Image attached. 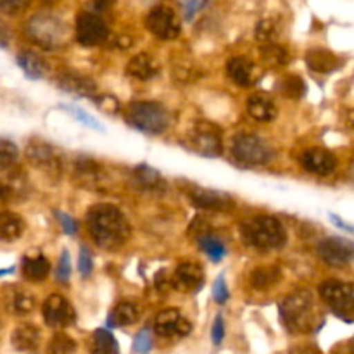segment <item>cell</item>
Returning <instances> with one entry per match:
<instances>
[{
	"instance_id": "obj_35",
	"label": "cell",
	"mask_w": 354,
	"mask_h": 354,
	"mask_svg": "<svg viewBox=\"0 0 354 354\" xmlns=\"http://www.w3.org/2000/svg\"><path fill=\"white\" fill-rule=\"evenodd\" d=\"M279 35L280 23L277 19H273V17H265V19L259 21L258 26H256V40H258L259 44H263V47H265V45L277 44Z\"/></svg>"
},
{
	"instance_id": "obj_36",
	"label": "cell",
	"mask_w": 354,
	"mask_h": 354,
	"mask_svg": "<svg viewBox=\"0 0 354 354\" xmlns=\"http://www.w3.org/2000/svg\"><path fill=\"white\" fill-rule=\"evenodd\" d=\"M261 57L272 68H280V66H286L289 61V54L283 47H280L279 44L265 45L261 47Z\"/></svg>"
},
{
	"instance_id": "obj_51",
	"label": "cell",
	"mask_w": 354,
	"mask_h": 354,
	"mask_svg": "<svg viewBox=\"0 0 354 354\" xmlns=\"http://www.w3.org/2000/svg\"><path fill=\"white\" fill-rule=\"evenodd\" d=\"M328 216H330V220L334 221L335 227H339V228H341V230H344V232H349V234H354V225L346 223V221L342 220V218H339L337 214H334V213H330V214H328Z\"/></svg>"
},
{
	"instance_id": "obj_7",
	"label": "cell",
	"mask_w": 354,
	"mask_h": 354,
	"mask_svg": "<svg viewBox=\"0 0 354 354\" xmlns=\"http://www.w3.org/2000/svg\"><path fill=\"white\" fill-rule=\"evenodd\" d=\"M318 292L341 320L354 322V283L327 280L322 283Z\"/></svg>"
},
{
	"instance_id": "obj_22",
	"label": "cell",
	"mask_w": 354,
	"mask_h": 354,
	"mask_svg": "<svg viewBox=\"0 0 354 354\" xmlns=\"http://www.w3.org/2000/svg\"><path fill=\"white\" fill-rule=\"evenodd\" d=\"M131 180H133L135 185H137L138 189L144 190V192L159 194L162 192V190H166V182L165 178H162L161 173L149 165L135 166L133 171H131Z\"/></svg>"
},
{
	"instance_id": "obj_32",
	"label": "cell",
	"mask_w": 354,
	"mask_h": 354,
	"mask_svg": "<svg viewBox=\"0 0 354 354\" xmlns=\"http://www.w3.org/2000/svg\"><path fill=\"white\" fill-rule=\"evenodd\" d=\"M6 303L7 308H9L14 315H28L31 313L35 308V296L28 292V290L14 287L12 290L7 292Z\"/></svg>"
},
{
	"instance_id": "obj_54",
	"label": "cell",
	"mask_w": 354,
	"mask_h": 354,
	"mask_svg": "<svg viewBox=\"0 0 354 354\" xmlns=\"http://www.w3.org/2000/svg\"><path fill=\"white\" fill-rule=\"evenodd\" d=\"M348 354H354V337L348 342Z\"/></svg>"
},
{
	"instance_id": "obj_40",
	"label": "cell",
	"mask_w": 354,
	"mask_h": 354,
	"mask_svg": "<svg viewBox=\"0 0 354 354\" xmlns=\"http://www.w3.org/2000/svg\"><path fill=\"white\" fill-rule=\"evenodd\" d=\"M93 104H95V106L99 107L104 114H111V116H116L121 109L120 102H118L116 97H113V95L95 97V99H93Z\"/></svg>"
},
{
	"instance_id": "obj_8",
	"label": "cell",
	"mask_w": 354,
	"mask_h": 354,
	"mask_svg": "<svg viewBox=\"0 0 354 354\" xmlns=\"http://www.w3.org/2000/svg\"><path fill=\"white\" fill-rule=\"evenodd\" d=\"M221 128L211 121H197L189 131V144L192 151H196L204 158H218L223 152V140H221Z\"/></svg>"
},
{
	"instance_id": "obj_5",
	"label": "cell",
	"mask_w": 354,
	"mask_h": 354,
	"mask_svg": "<svg viewBox=\"0 0 354 354\" xmlns=\"http://www.w3.org/2000/svg\"><path fill=\"white\" fill-rule=\"evenodd\" d=\"M124 121L142 133L161 135L169 127V113L162 104L138 100L128 104L124 109Z\"/></svg>"
},
{
	"instance_id": "obj_50",
	"label": "cell",
	"mask_w": 354,
	"mask_h": 354,
	"mask_svg": "<svg viewBox=\"0 0 354 354\" xmlns=\"http://www.w3.org/2000/svg\"><path fill=\"white\" fill-rule=\"evenodd\" d=\"M207 3L206 2H187L183 3V9H185V17L187 19H190V17L194 16V14L197 12L199 9H203V7H206Z\"/></svg>"
},
{
	"instance_id": "obj_27",
	"label": "cell",
	"mask_w": 354,
	"mask_h": 354,
	"mask_svg": "<svg viewBox=\"0 0 354 354\" xmlns=\"http://www.w3.org/2000/svg\"><path fill=\"white\" fill-rule=\"evenodd\" d=\"M21 272L28 282H44L50 273V263L45 256H24L23 263H21Z\"/></svg>"
},
{
	"instance_id": "obj_4",
	"label": "cell",
	"mask_w": 354,
	"mask_h": 354,
	"mask_svg": "<svg viewBox=\"0 0 354 354\" xmlns=\"http://www.w3.org/2000/svg\"><path fill=\"white\" fill-rule=\"evenodd\" d=\"M24 31L33 44L45 50H55L62 47L69 38V30L64 21L45 12L31 16L24 24Z\"/></svg>"
},
{
	"instance_id": "obj_9",
	"label": "cell",
	"mask_w": 354,
	"mask_h": 354,
	"mask_svg": "<svg viewBox=\"0 0 354 354\" xmlns=\"http://www.w3.org/2000/svg\"><path fill=\"white\" fill-rule=\"evenodd\" d=\"M26 158L31 166L40 169L48 178L59 180L62 173V159L61 154L54 145L40 138H31L26 145Z\"/></svg>"
},
{
	"instance_id": "obj_46",
	"label": "cell",
	"mask_w": 354,
	"mask_h": 354,
	"mask_svg": "<svg viewBox=\"0 0 354 354\" xmlns=\"http://www.w3.org/2000/svg\"><path fill=\"white\" fill-rule=\"evenodd\" d=\"M30 6L28 2H21V0H6V2H0V12L10 14V16H16L21 10H24Z\"/></svg>"
},
{
	"instance_id": "obj_34",
	"label": "cell",
	"mask_w": 354,
	"mask_h": 354,
	"mask_svg": "<svg viewBox=\"0 0 354 354\" xmlns=\"http://www.w3.org/2000/svg\"><path fill=\"white\" fill-rule=\"evenodd\" d=\"M279 92L287 99H303L306 95V83L297 75H286L279 83Z\"/></svg>"
},
{
	"instance_id": "obj_26",
	"label": "cell",
	"mask_w": 354,
	"mask_h": 354,
	"mask_svg": "<svg viewBox=\"0 0 354 354\" xmlns=\"http://www.w3.org/2000/svg\"><path fill=\"white\" fill-rule=\"evenodd\" d=\"M40 330H38V327H35L31 324L19 325V327L14 328L12 335H10V342H12L14 349L23 353L35 351L40 346Z\"/></svg>"
},
{
	"instance_id": "obj_39",
	"label": "cell",
	"mask_w": 354,
	"mask_h": 354,
	"mask_svg": "<svg viewBox=\"0 0 354 354\" xmlns=\"http://www.w3.org/2000/svg\"><path fill=\"white\" fill-rule=\"evenodd\" d=\"M19 158V149L14 142L0 137V169L10 168Z\"/></svg>"
},
{
	"instance_id": "obj_17",
	"label": "cell",
	"mask_w": 354,
	"mask_h": 354,
	"mask_svg": "<svg viewBox=\"0 0 354 354\" xmlns=\"http://www.w3.org/2000/svg\"><path fill=\"white\" fill-rule=\"evenodd\" d=\"M301 166L311 175L327 176L337 168V158L327 149H308L301 156Z\"/></svg>"
},
{
	"instance_id": "obj_37",
	"label": "cell",
	"mask_w": 354,
	"mask_h": 354,
	"mask_svg": "<svg viewBox=\"0 0 354 354\" xmlns=\"http://www.w3.org/2000/svg\"><path fill=\"white\" fill-rule=\"evenodd\" d=\"M76 342L68 334L57 332L47 346V354H75Z\"/></svg>"
},
{
	"instance_id": "obj_2",
	"label": "cell",
	"mask_w": 354,
	"mask_h": 354,
	"mask_svg": "<svg viewBox=\"0 0 354 354\" xmlns=\"http://www.w3.org/2000/svg\"><path fill=\"white\" fill-rule=\"evenodd\" d=\"M280 318L290 334H311L322 325L310 290H296L289 294L280 303Z\"/></svg>"
},
{
	"instance_id": "obj_53",
	"label": "cell",
	"mask_w": 354,
	"mask_h": 354,
	"mask_svg": "<svg viewBox=\"0 0 354 354\" xmlns=\"http://www.w3.org/2000/svg\"><path fill=\"white\" fill-rule=\"evenodd\" d=\"M10 194H12V189H10V187L7 185V183L0 182V201L7 199V197H9Z\"/></svg>"
},
{
	"instance_id": "obj_43",
	"label": "cell",
	"mask_w": 354,
	"mask_h": 354,
	"mask_svg": "<svg viewBox=\"0 0 354 354\" xmlns=\"http://www.w3.org/2000/svg\"><path fill=\"white\" fill-rule=\"evenodd\" d=\"M213 297L218 304H225L230 299V292H228L227 282H225V277L220 275L213 283Z\"/></svg>"
},
{
	"instance_id": "obj_49",
	"label": "cell",
	"mask_w": 354,
	"mask_h": 354,
	"mask_svg": "<svg viewBox=\"0 0 354 354\" xmlns=\"http://www.w3.org/2000/svg\"><path fill=\"white\" fill-rule=\"evenodd\" d=\"M156 287H158L159 290H166L168 287H171V277L166 275V272H158V275H156Z\"/></svg>"
},
{
	"instance_id": "obj_52",
	"label": "cell",
	"mask_w": 354,
	"mask_h": 354,
	"mask_svg": "<svg viewBox=\"0 0 354 354\" xmlns=\"http://www.w3.org/2000/svg\"><path fill=\"white\" fill-rule=\"evenodd\" d=\"M9 41H10V31L6 24L0 21V48H7L9 47Z\"/></svg>"
},
{
	"instance_id": "obj_30",
	"label": "cell",
	"mask_w": 354,
	"mask_h": 354,
	"mask_svg": "<svg viewBox=\"0 0 354 354\" xmlns=\"http://www.w3.org/2000/svg\"><path fill=\"white\" fill-rule=\"evenodd\" d=\"M140 317V308L135 303H120L107 317V327H130Z\"/></svg>"
},
{
	"instance_id": "obj_47",
	"label": "cell",
	"mask_w": 354,
	"mask_h": 354,
	"mask_svg": "<svg viewBox=\"0 0 354 354\" xmlns=\"http://www.w3.org/2000/svg\"><path fill=\"white\" fill-rule=\"evenodd\" d=\"M225 337V324H223V317L218 315L214 318V324H213V330H211V339H213V344L214 346H220L223 342Z\"/></svg>"
},
{
	"instance_id": "obj_1",
	"label": "cell",
	"mask_w": 354,
	"mask_h": 354,
	"mask_svg": "<svg viewBox=\"0 0 354 354\" xmlns=\"http://www.w3.org/2000/svg\"><path fill=\"white\" fill-rule=\"evenodd\" d=\"M86 230L104 251H118L130 239V223L123 211L113 204H95L86 213Z\"/></svg>"
},
{
	"instance_id": "obj_38",
	"label": "cell",
	"mask_w": 354,
	"mask_h": 354,
	"mask_svg": "<svg viewBox=\"0 0 354 354\" xmlns=\"http://www.w3.org/2000/svg\"><path fill=\"white\" fill-rule=\"evenodd\" d=\"M62 109L68 111L69 114H71L73 118H75L76 121H80L82 124H85V127L92 128V130H97V131H106V128H104V124L100 123L99 120H95V118L92 116V114L86 113L85 109H82V107L78 106H71V104H62Z\"/></svg>"
},
{
	"instance_id": "obj_3",
	"label": "cell",
	"mask_w": 354,
	"mask_h": 354,
	"mask_svg": "<svg viewBox=\"0 0 354 354\" xmlns=\"http://www.w3.org/2000/svg\"><path fill=\"white\" fill-rule=\"evenodd\" d=\"M244 242L259 251H277L287 242L286 228L275 216H256L241 225Z\"/></svg>"
},
{
	"instance_id": "obj_10",
	"label": "cell",
	"mask_w": 354,
	"mask_h": 354,
	"mask_svg": "<svg viewBox=\"0 0 354 354\" xmlns=\"http://www.w3.org/2000/svg\"><path fill=\"white\" fill-rule=\"evenodd\" d=\"M145 26L161 40H175L182 31V24H180L175 10L169 6H162V3L154 6L149 10L147 17H145Z\"/></svg>"
},
{
	"instance_id": "obj_23",
	"label": "cell",
	"mask_w": 354,
	"mask_h": 354,
	"mask_svg": "<svg viewBox=\"0 0 354 354\" xmlns=\"http://www.w3.org/2000/svg\"><path fill=\"white\" fill-rule=\"evenodd\" d=\"M248 111L256 121H261V123H268L277 118V104L266 93H252L248 99Z\"/></svg>"
},
{
	"instance_id": "obj_15",
	"label": "cell",
	"mask_w": 354,
	"mask_h": 354,
	"mask_svg": "<svg viewBox=\"0 0 354 354\" xmlns=\"http://www.w3.org/2000/svg\"><path fill=\"white\" fill-rule=\"evenodd\" d=\"M44 322L50 328H66L71 327L76 322V311L73 304L61 294H52L45 299L44 308Z\"/></svg>"
},
{
	"instance_id": "obj_11",
	"label": "cell",
	"mask_w": 354,
	"mask_h": 354,
	"mask_svg": "<svg viewBox=\"0 0 354 354\" xmlns=\"http://www.w3.org/2000/svg\"><path fill=\"white\" fill-rule=\"evenodd\" d=\"M187 197L196 207L204 211H218V213H228L235 209V199L227 192H220L214 189H204L199 185H187Z\"/></svg>"
},
{
	"instance_id": "obj_20",
	"label": "cell",
	"mask_w": 354,
	"mask_h": 354,
	"mask_svg": "<svg viewBox=\"0 0 354 354\" xmlns=\"http://www.w3.org/2000/svg\"><path fill=\"white\" fill-rule=\"evenodd\" d=\"M227 75L235 85L248 88L258 82L261 71L251 59L244 57V55H235L227 62Z\"/></svg>"
},
{
	"instance_id": "obj_13",
	"label": "cell",
	"mask_w": 354,
	"mask_h": 354,
	"mask_svg": "<svg viewBox=\"0 0 354 354\" xmlns=\"http://www.w3.org/2000/svg\"><path fill=\"white\" fill-rule=\"evenodd\" d=\"M318 256L332 268H344L354 261V242L344 237H327L318 244Z\"/></svg>"
},
{
	"instance_id": "obj_29",
	"label": "cell",
	"mask_w": 354,
	"mask_h": 354,
	"mask_svg": "<svg viewBox=\"0 0 354 354\" xmlns=\"http://www.w3.org/2000/svg\"><path fill=\"white\" fill-rule=\"evenodd\" d=\"M24 220L12 211L0 213V242H14L24 234Z\"/></svg>"
},
{
	"instance_id": "obj_12",
	"label": "cell",
	"mask_w": 354,
	"mask_h": 354,
	"mask_svg": "<svg viewBox=\"0 0 354 354\" xmlns=\"http://www.w3.org/2000/svg\"><path fill=\"white\" fill-rule=\"evenodd\" d=\"M75 180L80 187L93 192H102L109 185L106 169L88 156H80L75 161Z\"/></svg>"
},
{
	"instance_id": "obj_48",
	"label": "cell",
	"mask_w": 354,
	"mask_h": 354,
	"mask_svg": "<svg viewBox=\"0 0 354 354\" xmlns=\"http://www.w3.org/2000/svg\"><path fill=\"white\" fill-rule=\"evenodd\" d=\"M289 354H324L315 344H296L289 349Z\"/></svg>"
},
{
	"instance_id": "obj_18",
	"label": "cell",
	"mask_w": 354,
	"mask_h": 354,
	"mask_svg": "<svg viewBox=\"0 0 354 354\" xmlns=\"http://www.w3.org/2000/svg\"><path fill=\"white\" fill-rule=\"evenodd\" d=\"M55 85L66 93H71L76 97H93L97 92V85L92 78L80 73L66 69L55 76Z\"/></svg>"
},
{
	"instance_id": "obj_28",
	"label": "cell",
	"mask_w": 354,
	"mask_h": 354,
	"mask_svg": "<svg viewBox=\"0 0 354 354\" xmlns=\"http://www.w3.org/2000/svg\"><path fill=\"white\" fill-rule=\"evenodd\" d=\"M16 62L23 69L24 76L30 80H41L45 76V73H47V62L44 61V57H40V55L31 50L19 52L16 57Z\"/></svg>"
},
{
	"instance_id": "obj_45",
	"label": "cell",
	"mask_w": 354,
	"mask_h": 354,
	"mask_svg": "<svg viewBox=\"0 0 354 354\" xmlns=\"http://www.w3.org/2000/svg\"><path fill=\"white\" fill-rule=\"evenodd\" d=\"M55 218L59 220V223H61L62 230H64L66 235H76V232H78V223H76V220L73 216H69V214L66 213H61V211H55Z\"/></svg>"
},
{
	"instance_id": "obj_16",
	"label": "cell",
	"mask_w": 354,
	"mask_h": 354,
	"mask_svg": "<svg viewBox=\"0 0 354 354\" xmlns=\"http://www.w3.org/2000/svg\"><path fill=\"white\" fill-rule=\"evenodd\" d=\"M154 332L161 337H187L192 332V325L178 310L169 308L156 317Z\"/></svg>"
},
{
	"instance_id": "obj_44",
	"label": "cell",
	"mask_w": 354,
	"mask_h": 354,
	"mask_svg": "<svg viewBox=\"0 0 354 354\" xmlns=\"http://www.w3.org/2000/svg\"><path fill=\"white\" fill-rule=\"evenodd\" d=\"M78 270H80V273H82V277H90V275H92V270H93L92 254H90V251L85 248V245H83V248H80Z\"/></svg>"
},
{
	"instance_id": "obj_31",
	"label": "cell",
	"mask_w": 354,
	"mask_h": 354,
	"mask_svg": "<svg viewBox=\"0 0 354 354\" xmlns=\"http://www.w3.org/2000/svg\"><path fill=\"white\" fill-rule=\"evenodd\" d=\"M282 280V273L277 266H258L249 277L251 287L256 290H270Z\"/></svg>"
},
{
	"instance_id": "obj_25",
	"label": "cell",
	"mask_w": 354,
	"mask_h": 354,
	"mask_svg": "<svg viewBox=\"0 0 354 354\" xmlns=\"http://www.w3.org/2000/svg\"><path fill=\"white\" fill-rule=\"evenodd\" d=\"M341 59L327 48H311L306 54V64L311 71L328 75L341 66Z\"/></svg>"
},
{
	"instance_id": "obj_6",
	"label": "cell",
	"mask_w": 354,
	"mask_h": 354,
	"mask_svg": "<svg viewBox=\"0 0 354 354\" xmlns=\"http://www.w3.org/2000/svg\"><path fill=\"white\" fill-rule=\"evenodd\" d=\"M275 156L273 149L258 135H239L232 142V158L242 166H261Z\"/></svg>"
},
{
	"instance_id": "obj_14",
	"label": "cell",
	"mask_w": 354,
	"mask_h": 354,
	"mask_svg": "<svg viewBox=\"0 0 354 354\" xmlns=\"http://www.w3.org/2000/svg\"><path fill=\"white\" fill-rule=\"evenodd\" d=\"M109 37L106 21L97 12H80L76 17V38L85 47H95L104 44Z\"/></svg>"
},
{
	"instance_id": "obj_55",
	"label": "cell",
	"mask_w": 354,
	"mask_h": 354,
	"mask_svg": "<svg viewBox=\"0 0 354 354\" xmlns=\"http://www.w3.org/2000/svg\"><path fill=\"white\" fill-rule=\"evenodd\" d=\"M14 268H7V270H0V277L2 275H7V273H12Z\"/></svg>"
},
{
	"instance_id": "obj_24",
	"label": "cell",
	"mask_w": 354,
	"mask_h": 354,
	"mask_svg": "<svg viewBox=\"0 0 354 354\" xmlns=\"http://www.w3.org/2000/svg\"><path fill=\"white\" fill-rule=\"evenodd\" d=\"M127 73L135 80L140 82H147V80L154 78L159 73V62L156 61L154 55L151 54H137L135 57L130 59L127 66Z\"/></svg>"
},
{
	"instance_id": "obj_33",
	"label": "cell",
	"mask_w": 354,
	"mask_h": 354,
	"mask_svg": "<svg viewBox=\"0 0 354 354\" xmlns=\"http://www.w3.org/2000/svg\"><path fill=\"white\" fill-rule=\"evenodd\" d=\"M92 354H120V346L113 332L106 328L95 330L92 341Z\"/></svg>"
},
{
	"instance_id": "obj_42",
	"label": "cell",
	"mask_w": 354,
	"mask_h": 354,
	"mask_svg": "<svg viewBox=\"0 0 354 354\" xmlns=\"http://www.w3.org/2000/svg\"><path fill=\"white\" fill-rule=\"evenodd\" d=\"M69 277H71V259H69L68 251H62L61 258H59L57 270H55V279H57V282L66 283Z\"/></svg>"
},
{
	"instance_id": "obj_41",
	"label": "cell",
	"mask_w": 354,
	"mask_h": 354,
	"mask_svg": "<svg viewBox=\"0 0 354 354\" xmlns=\"http://www.w3.org/2000/svg\"><path fill=\"white\" fill-rule=\"evenodd\" d=\"M152 349V335L149 328H142L133 341V353L135 354H149Z\"/></svg>"
},
{
	"instance_id": "obj_21",
	"label": "cell",
	"mask_w": 354,
	"mask_h": 354,
	"mask_svg": "<svg viewBox=\"0 0 354 354\" xmlns=\"http://www.w3.org/2000/svg\"><path fill=\"white\" fill-rule=\"evenodd\" d=\"M192 234L196 235L199 248L209 256V259L213 263H220L221 259L227 256V248H225L223 241H221L220 237H216L213 232L207 230L204 225H201L199 227V223H194Z\"/></svg>"
},
{
	"instance_id": "obj_19",
	"label": "cell",
	"mask_w": 354,
	"mask_h": 354,
	"mask_svg": "<svg viewBox=\"0 0 354 354\" xmlns=\"http://www.w3.org/2000/svg\"><path fill=\"white\" fill-rule=\"evenodd\" d=\"M204 283V270L199 263L185 261L176 266L171 277V287L182 292H196Z\"/></svg>"
},
{
	"instance_id": "obj_56",
	"label": "cell",
	"mask_w": 354,
	"mask_h": 354,
	"mask_svg": "<svg viewBox=\"0 0 354 354\" xmlns=\"http://www.w3.org/2000/svg\"><path fill=\"white\" fill-rule=\"evenodd\" d=\"M351 176H353V178H354V166H353V168H351Z\"/></svg>"
}]
</instances>
